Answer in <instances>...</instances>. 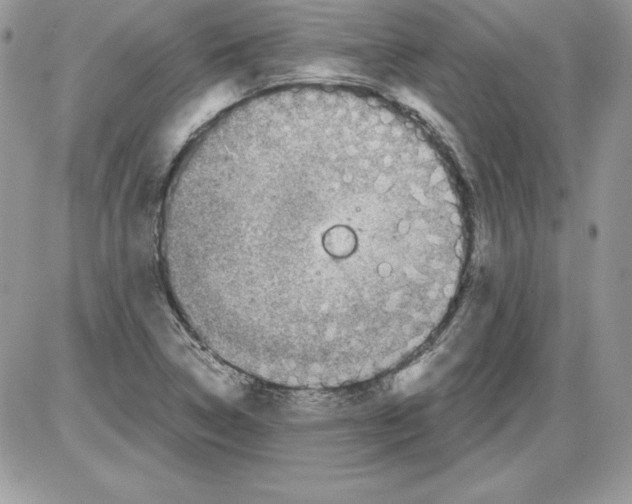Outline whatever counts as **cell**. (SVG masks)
I'll use <instances>...</instances> for the list:
<instances>
[{
  "label": "cell",
  "mask_w": 632,
  "mask_h": 504,
  "mask_svg": "<svg viewBox=\"0 0 632 504\" xmlns=\"http://www.w3.org/2000/svg\"><path fill=\"white\" fill-rule=\"evenodd\" d=\"M467 256L434 150L380 100L304 86L244 102L195 147L161 234L207 341L272 381L388 372L437 329Z\"/></svg>",
  "instance_id": "cell-1"
}]
</instances>
